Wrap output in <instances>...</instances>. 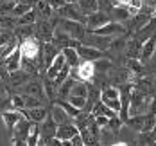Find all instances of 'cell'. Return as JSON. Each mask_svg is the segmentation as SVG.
I'll return each mask as SVG.
<instances>
[{
  "instance_id": "obj_13",
  "label": "cell",
  "mask_w": 156,
  "mask_h": 146,
  "mask_svg": "<svg viewBox=\"0 0 156 146\" xmlns=\"http://www.w3.org/2000/svg\"><path fill=\"white\" fill-rule=\"evenodd\" d=\"M0 115H2V119L5 123V128L9 130V132H13V128L16 126V123L23 117V112L18 110V108H7V110H2Z\"/></svg>"
},
{
  "instance_id": "obj_6",
  "label": "cell",
  "mask_w": 156,
  "mask_h": 146,
  "mask_svg": "<svg viewBox=\"0 0 156 146\" xmlns=\"http://www.w3.org/2000/svg\"><path fill=\"white\" fill-rule=\"evenodd\" d=\"M31 123L25 115L16 123V126L13 128V137L9 141V144H25V139H27V133H29V128H31Z\"/></svg>"
},
{
  "instance_id": "obj_25",
  "label": "cell",
  "mask_w": 156,
  "mask_h": 146,
  "mask_svg": "<svg viewBox=\"0 0 156 146\" xmlns=\"http://www.w3.org/2000/svg\"><path fill=\"white\" fill-rule=\"evenodd\" d=\"M126 69H127L131 74H135V76H140L142 72L145 70V69H144V63L138 62V58H127V62H126Z\"/></svg>"
},
{
  "instance_id": "obj_8",
  "label": "cell",
  "mask_w": 156,
  "mask_h": 146,
  "mask_svg": "<svg viewBox=\"0 0 156 146\" xmlns=\"http://www.w3.org/2000/svg\"><path fill=\"white\" fill-rule=\"evenodd\" d=\"M90 32H95V34H101V36H109V38H113V36H120V34H124L126 32V27L120 24V22H113V20H109L108 24H104L102 27H97L94 31Z\"/></svg>"
},
{
  "instance_id": "obj_5",
  "label": "cell",
  "mask_w": 156,
  "mask_h": 146,
  "mask_svg": "<svg viewBox=\"0 0 156 146\" xmlns=\"http://www.w3.org/2000/svg\"><path fill=\"white\" fill-rule=\"evenodd\" d=\"M56 13L59 18H68V20H77V22H83L86 20V15L79 9V6L76 2H66L65 6H61L59 9H56Z\"/></svg>"
},
{
  "instance_id": "obj_27",
  "label": "cell",
  "mask_w": 156,
  "mask_h": 146,
  "mask_svg": "<svg viewBox=\"0 0 156 146\" xmlns=\"http://www.w3.org/2000/svg\"><path fill=\"white\" fill-rule=\"evenodd\" d=\"M43 90H45V97L50 99V101H54L56 99V85H54V81L50 80V78H43Z\"/></svg>"
},
{
  "instance_id": "obj_26",
  "label": "cell",
  "mask_w": 156,
  "mask_h": 146,
  "mask_svg": "<svg viewBox=\"0 0 156 146\" xmlns=\"http://www.w3.org/2000/svg\"><path fill=\"white\" fill-rule=\"evenodd\" d=\"M52 103H58V105H59V107H61L63 110L68 114V115H70L72 119H74V117H77L79 112H81V110H79V108H76V107H74V105H72V103H70L68 99H66V101H65V99H54Z\"/></svg>"
},
{
  "instance_id": "obj_2",
  "label": "cell",
  "mask_w": 156,
  "mask_h": 146,
  "mask_svg": "<svg viewBox=\"0 0 156 146\" xmlns=\"http://www.w3.org/2000/svg\"><path fill=\"white\" fill-rule=\"evenodd\" d=\"M18 45H20L22 58H25V60H36L40 54V49H41V43L36 36H27V38L20 40Z\"/></svg>"
},
{
  "instance_id": "obj_35",
  "label": "cell",
  "mask_w": 156,
  "mask_h": 146,
  "mask_svg": "<svg viewBox=\"0 0 156 146\" xmlns=\"http://www.w3.org/2000/svg\"><path fill=\"white\" fill-rule=\"evenodd\" d=\"M47 2H48V6H50L54 11H56V9H59L61 6H65V4H66V0H47Z\"/></svg>"
},
{
  "instance_id": "obj_22",
  "label": "cell",
  "mask_w": 156,
  "mask_h": 146,
  "mask_svg": "<svg viewBox=\"0 0 156 146\" xmlns=\"http://www.w3.org/2000/svg\"><path fill=\"white\" fill-rule=\"evenodd\" d=\"M88 90H90V87H88V83H86V81L76 80V83L72 85V88H70V94H68V96H83V97H88Z\"/></svg>"
},
{
  "instance_id": "obj_30",
  "label": "cell",
  "mask_w": 156,
  "mask_h": 146,
  "mask_svg": "<svg viewBox=\"0 0 156 146\" xmlns=\"http://www.w3.org/2000/svg\"><path fill=\"white\" fill-rule=\"evenodd\" d=\"M29 9H32L31 4H25V2H16L15 7H13V13H11V15H13V16H22L23 13H27Z\"/></svg>"
},
{
  "instance_id": "obj_21",
  "label": "cell",
  "mask_w": 156,
  "mask_h": 146,
  "mask_svg": "<svg viewBox=\"0 0 156 146\" xmlns=\"http://www.w3.org/2000/svg\"><path fill=\"white\" fill-rule=\"evenodd\" d=\"M36 20H38V13L32 7L22 16H16V25H32V24H36Z\"/></svg>"
},
{
  "instance_id": "obj_12",
  "label": "cell",
  "mask_w": 156,
  "mask_h": 146,
  "mask_svg": "<svg viewBox=\"0 0 156 146\" xmlns=\"http://www.w3.org/2000/svg\"><path fill=\"white\" fill-rule=\"evenodd\" d=\"M52 34H54V27H52V24L48 22V20H40L38 22V25L34 24V36L40 40V42H48V40H52Z\"/></svg>"
},
{
  "instance_id": "obj_17",
  "label": "cell",
  "mask_w": 156,
  "mask_h": 146,
  "mask_svg": "<svg viewBox=\"0 0 156 146\" xmlns=\"http://www.w3.org/2000/svg\"><path fill=\"white\" fill-rule=\"evenodd\" d=\"M48 115H50V117L54 119V123H56V125H61V123H68V121L72 119V117H70L68 114L65 112V110H63V108L59 107V105H58V103H52V110H50V114H48Z\"/></svg>"
},
{
  "instance_id": "obj_28",
  "label": "cell",
  "mask_w": 156,
  "mask_h": 146,
  "mask_svg": "<svg viewBox=\"0 0 156 146\" xmlns=\"http://www.w3.org/2000/svg\"><path fill=\"white\" fill-rule=\"evenodd\" d=\"M70 70H72V67H70L68 63H65V65L61 67V70L58 72V76H56V78L52 80V81H54V85H56V88H58V87H59L63 81L68 78V76H70Z\"/></svg>"
},
{
  "instance_id": "obj_37",
  "label": "cell",
  "mask_w": 156,
  "mask_h": 146,
  "mask_svg": "<svg viewBox=\"0 0 156 146\" xmlns=\"http://www.w3.org/2000/svg\"><path fill=\"white\" fill-rule=\"evenodd\" d=\"M66 2H77V0H66Z\"/></svg>"
},
{
  "instance_id": "obj_1",
  "label": "cell",
  "mask_w": 156,
  "mask_h": 146,
  "mask_svg": "<svg viewBox=\"0 0 156 146\" xmlns=\"http://www.w3.org/2000/svg\"><path fill=\"white\" fill-rule=\"evenodd\" d=\"M58 27H61L65 32H68L74 40L77 42H83V38L86 36V27L83 22H77V20H68V18H59L58 22Z\"/></svg>"
},
{
  "instance_id": "obj_29",
  "label": "cell",
  "mask_w": 156,
  "mask_h": 146,
  "mask_svg": "<svg viewBox=\"0 0 156 146\" xmlns=\"http://www.w3.org/2000/svg\"><path fill=\"white\" fill-rule=\"evenodd\" d=\"M15 4H16V0H0V16L11 15Z\"/></svg>"
},
{
  "instance_id": "obj_3",
  "label": "cell",
  "mask_w": 156,
  "mask_h": 146,
  "mask_svg": "<svg viewBox=\"0 0 156 146\" xmlns=\"http://www.w3.org/2000/svg\"><path fill=\"white\" fill-rule=\"evenodd\" d=\"M70 76H74V78L79 80V81L92 83V80L95 78L94 62H90V60H83V62H79L77 67H74V69L70 70Z\"/></svg>"
},
{
  "instance_id": "obj_19",
  "label": "cell",
  "mask_w": 156,
  "mask_h": 146,
  "mask_svg": "<svg viewBox=\"0 0 156 146\" xmlns=\"http://www.w3.org/2000/svg\"><path fill=\"white\" fill-rule=\"evenodd\" d=\"M61 52H63V56H65V62L70 65L72 69L79 65L81 58H79L77 49H76V47H72V45H68V47H63V49H61Z\"/></svg>"
},
{
  "instance_id": "obj_10",
  "label": "cell",
  "mask_w": 156,
  "mask_h": 146,
  "mask_svg": "<svg viewBox=\"0 0 156 146\" xmlns=\"http://www.w3.org/2000/svg\"><path fill=\"white\" fill-rule=\"evenodd\" d=\"M76 49H77V54H79V58H81V60H90V62H95V60H99V58H102V56H104V51L94 47V45H88V43H77Z\"/></svg>"
},
{
  "instance_id": "obj_18",
  "label": "cell",
  "mask_w": 156,
  "mask_h": 146,
  "mask_svg": "<svg viewBox=\"0 0 156 146\" xmlns=\"http://www.w3.org/2000/svg\"><path fill=\"white\" fill-rule=\"evenodd\" d=\"M32 7L36 9V13H38V18H43V20H48V18L52 16V13H54V9L48 6L47 0H36Z\"/></svg>"
},
{
  "instance_id": "obj_7",
  "label": "cell",
  "mask_w": 156,
  "mask_h": 146,
  "mask_svg": "<svg viewBox=\"0 0 156 146\" xmlns=\"http://www.w3.org/2000/svg\"><path fill=\"white\" fill-rule=\"evenodd\" d=\"M109 20V15L106 11H95L92 15H86V20H84V27H86V31H94L97 27H102L104 24H108Z\"/></svg>"
},
{
  "instance_id": "obj_32",
  "label": "cell",
  "mask_w": 156,
  "mask_h": 146,
  "mask_svg": "<svg viewBox=\"0 0 156 146\" xmlns=\"http://www.w3.org/2000/svg\"><path fill=\"white\" fill-rule=\"evenodd\" d=\"M9 99H11V107H13V108H18V110H23V108H25L23 94H15V96H11Z\"/></svg>"
},
{
  "instance_id": "obj_33",
  "label": "cell",
  "mask_w": 156,
  "mask_h": 146,
  "mask_svg": "<svg viewBox=\"0 0 156 146\" xmlns=\"http://www.w3.org/2000/svg\"><path fill=\"white\" fill-rule=\"evenodd\" d=\"M142 6H144V0H131L129 4H127V11H129V15H136L138 11L142 9Z\"/></svg>"
},
{
  "instance_id": "obj_20",
  "label": "cell",
  "mask_w": 156,
  "mask_h": 146,
  "mask_svg": "<svg viewBox=\"0 0 156 146\" xmlns=\"http://www.w3.org/2000/svg\"><path fill=\"white\" fill-rule=\"evenodd\" d=\"M109 18L113 20V22H127L131 15H129V11H127V7H111V11L108 13Z\"/></svg>"
},
{
  "instance_id": "obj_31",
  "label": "cell",
  "mask_w": 156,
  "mask_h": 146,
  "mask_svg": "<svg viewBox=\"0 0 156 146\" xmlns=\"http://www.w3.org/2000/svg\"><path fill=\"white\" fill-rule=\"evenodd\" d=\"M76 108H79V110H84V107H86V101H88V97H83V96H68L66 97Z\"/></svg>"
},
{
  "instance_id": "obj_24",
  "label": "cell",
  "mask_w": 156,
  "mask_h": 146,
  "mask_svg": "<svg viewBox=\"0 0 156 146\" xmlns=\"http://www.w3.org/2000/svg\"><path fill=\"white\" fill-rule=\"evenodd\" d=\"M25 144H29V146L40 144V126H38V123H31V128H29V133H27Z\"/></svg>"
},
{
  "instance_id": "obj_36",
  "label": "cell",
  "mask_w": 156,
  "mask_h": 146,
  "mask_svg": "<svg viewBox=\"0 0 156 146\" xmlns=\"http://www.w3.org/2000/svg\"><path fill=\"white\" fill-rule=\"evenodd\" d=\"M70 144H72V146H83V144H84V143H83V137H81V133H79V132L72 137V139H70Z\"/></svg>"
},
{
  "instance_id": "obj_23",
  "label": "cell",
  "mask_w": 156,
  "mask_h": 146,
  "mask_svg": "<svg viewBox=\"0 0 156 146\" xmlns=\"http://www.w3.org/2000/svg\"><path fill=\"white\" fill-rule=\"evenodd\" d=\"M76 4L79 6V9L84 15H92L95 11H99V2L97 0H77Z\"/></svg>"
},
{
  "instance_id": "obj_34",
  "label": "cell",
  "mask_w": 156,
  "mask_h": 146,
  "mask_svg": "<svg viewBox=\"0 0 156 146\" xmlns=\"http://www.w3.org/2000/svg\"><path fill=\"white\" fill-rule=\"evenodd\" d=\"M97 2H99V9H101V11H106V13H109V11H111V7H113L109 0H97Z\"/></svg>"
},
{
  "instance_id": "obj_11",
  "label": "cell",
  "mask_w": 156,
  "mask_h": 146,
  "mask_svg": "<svg viewBox=\"0 0 156 146\" xmlns=\"http://www.w3.org/2000/svg\"><path fill=\"white\" fill-rule=\"evenodd\" d=\"M79 132V128L74 125V123H61V125H58V128H56V137H59L65 146H70V139L76 135Z\"/></svg>"
},
{
  "instance_id": "obj_15",
  "label": "cell",
  "mask_w": 156,
  "mask_h": 146,
  "mask_svg": "<svg viewBox=\"0 0 156 146\" xmlns=\"http://www.w3.org/2000/svg\"><path fill=\"white\" fill-rule=\"evenodd\" d=\"M22 112H23V115H25L29 121L38 123V125L48 115V110L45 107H41V105H40V107H32V108H25V110H22Z\"/></svg>"
},
{
  "instance_id": "obj_4",
  "label": "cell",
  "mask_w": 156,
  "mask_h": 146,
  "mask_svg": "<svg viewBox=\"0 0 156 146\" xmlns=\"http://www.w3.org/2000/svg\"><path fill=\"white\" fill-rule=\"evenodd\" d=\"M99 99L106 107H109L111 110H115V112L119 114V110H120V88L119 87H104L101 90Z\"/></svg>"
},
{
  "instance_id": "obj_16",
  "label": "cell",
  "mask_w": 156,
  "mask_h": 146,
  "mask_svg": "<svg viewBox=\"0 0 156 146\" xmlns=\"http://www.w3.org/2000/svg\"><path fill=\"white\" fill-rule=\"evenodd\" d=\"M23 94L36 96V97H40V99H47V97H45V90H43V81H40V80H32V81H29V83H25Z\"/></svg>"
},
{
  "instance_id": "obj_14",
  "label": "cell",
  "mask_w": 156,
  "mask_h": 146,
  "mask_svg": "<svg viewBox=\"0 0 156 146\" xmlns=\"http://www.w3.org/2000/svg\"><path fill=\"white\" fill-rule=\"evenodd\" d=\"M154 52H156V34L153 32L147 40H144L138 58H140L142 62H149V60L153 58V54H154Z\"/></svg>"
},
{
  "instance_id": "obj_9",
  "label": "cell",
  "mask_w": 156,
  "mask_h": 146,
  "mask_svg": "<svg viewBox=\"0 0 156 146\" xmlns=\"http://www.w3.org/2000/svg\"><path fill=\"white\" fill-rule=\"evenodd\" d=\"M2 67H4V70H7V72H15V70H20V69H22V52H20V45H16V47L9 52V56L4 58Z\"/></svg>"
}]
</instances>
